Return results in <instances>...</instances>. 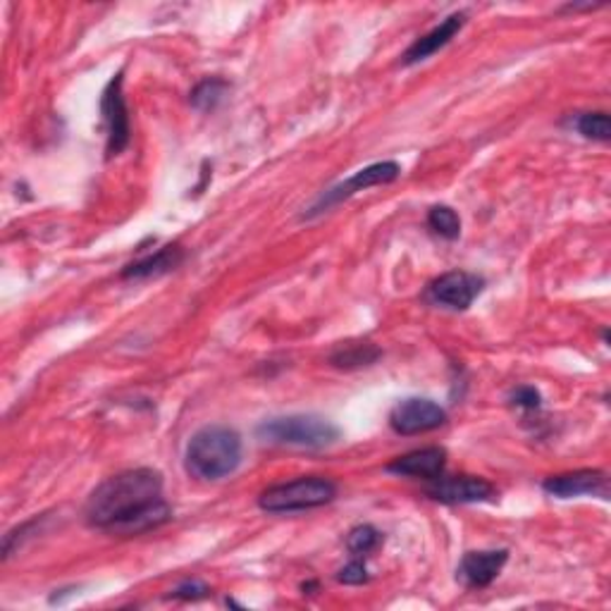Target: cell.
<instances>
[{
	"label": "cell",
	"mask_w": 611,
	"mask_h": 611,
	"mask_svg": "<svg viewBox=\"0 0 611 611\" xmlns=\"http://www.w3.org/2000/svg\"><path fill=\"white\" fill-rule=\"evenodd\" d=\"M337 580L344 583V585H363V583H368V568H366V564L361 562V556H356L351 564H346L340 571V574H337Z\"/></svg>",
	"instance_id": "obj_22"
},
{
	"label": "cell",
	"mask_w": 611,
	"mask_h": 611,
	"mask_svg": "<svg viewBox=\"0 0 611 611\" xmlns=\"http://www.w3.org/2000/svg\"><path fill=\"white\" fill-rule=\"evenodd\" d=\"M181 261H185V251H181L177 244H171V246H163V249H158L146 258H141V261H137V263H129L122 270V278L125 280L158 278V275H165V272L175 270Z\"/></svg>",
	"instance_id": "obj_14"
},
{
	"label": "cell",
	"mask_w": 611,
	"mask_h": 611,
	"mask_svg": "<svg viewBox=\"0 0 611 611\" xmlns=\"http://www.w3.org/2000/svg\"><path fill=\"white\" fill-rule=\"evenodd\" d=\"M208 595H211V588H208V585L201 580H185L171 592L173 600H181V602H197V600H203V597H208Z\"/></svg>",
	"instance_id": "obj_20"
},
{
	"label": "cell",
	"mask_w": 611,
	"mask_h": 611,
	"mask_svg": "<svg viewBox=\"0 0 611 611\" xmlns=\"http://www.w3.org/2000/svg\"><path fill=\"white\" fill-rule=\"evenodd\" d=\"M483 290H485V280L475 275V272L451 270L445 272V275H439L431 287H427V298L437 306H445L451 310H466Z\"/></svg>",
	"instance_id": "obj_8"
},
{
	"label": "cell",
	"mask_w": 611,
	"mask_h": 611,
	"mask_svg": "<svg viewBox=\"0 0 611 611\" xmlns=\"http://www.w3.org/2000/svg\"><path fill=\"white\" fill-rule=\"evenodd\" d=\"M337 485L328 478L308 475L292 480V483L272 485L261 492L258 506L268 514H296L320 509V506L334 502Z\"/></svg>",
	"instance_id": "obj_4"
},
{
	"label": "cell",
	"mask_w": 611,
	"mask_h": 611,
	"mask_svg": "<svg viewBox=\"0 0 611 611\" xmlns=\"http://www.w3.org/2000/svg\"><path fill=\"white\" fill-rule=\"evenodd\" d=\"M258 439L268 445L280 447H302V449H322L334 445L340 439V427L322 415L296 413L280 415V419L263 421L256 427Z\"/></svg>",
	"instance_id": "obj_3"
},
{
	"label": "cell",
	"mask_w": 611,
	"mask_h": 611,
	"mask_svg": "<svg viewBox=\"0 0 611 611\" xmlns=\"http://www.w3.org/2000/svg\"><path fill=\"white\" fill-rule=\"evenodd\" d=\"M122 82H125L122 72H117L101 96V115L108 137L106 153L110 158L113 155H120L129 146V139H132V125H129V110L122 94Z\"/></svg>",
	"instance_id": "obj_6"
},
{
	"label": "cell",
	"mask_w": 611,
	"mask_h": 611,
	"mask_svg": "<svg viewBox=\"0 0 611 611\" xmlns=\"http://www.w3.org/2000/svg\"><path fill=\"white\" fill-rule=\"evenodd\" d=\"M463 22H466L463 12H454V15H449L447 20H442L437 27H433L431 32L423 34L419 42H413L409 46V50L404 54V64H415L435 56L437 50L445 48L451 38L461 32Z\"/></svg>",
	"instance_id": "obj_13"
},
{
	"label": "cell",
	"mask_w": 611,
	"mask_h": 611,
	"mask_svg": "<svg viewBox=\"0 0 611 611\" xmlns=\"http://www.w3.org/2000/svg\"><path fill=\"white\" fill-rule=\"evenodd\" d=\"M401 167L395 161H383V163H373L368 167H363L356 175H351L342 185H337L332 189H328L322 197L314 203V208L306 213V218L320 215L325 211H330L332 205H340L342 201L356 197L359 191H366L371 187H380V185H392L395 179H399Z\"/></svg>",
	"instance_id": "obj_5"
},
{
	"label": "cell",
	"mask_w": 611,
	"mask_h": 611,
	"mask_svg": "<svg viewBox=\"0 0 611 611\" xmlns=\"http://www.w3.org/2000/svg\"><path fill=\"white\" fill-rule=\"evenodd\" d=\"M383 544V532L373 526H356L346 536V550L354 556H368Z\"/></svg>",
	"instance_id": "obj_18"
},
{
	"label": "cell",
	"mask_w": 611,
	"mask_h": 611,
	"mask_svg": "<svg viewBox=\"0 0 611 611\" xmlns=\"http://www.w3.org/2000/svg\"><path fill=\"white\" fill-rule=\"evenodd\" d=\"M227 82L225 80H203L197 89L191 91V106L199 108V110H215L218 103L225 98L227 94Z\"/></svg>",
	"instance_id": "obj_17"
},
{
	"label": "cell",
	"mask_w": 611,
	"mask_h": 611,
	"mask_svg": "<svg viewBox=\"0 0 611 611\" xmlns=\"http://www.w3.org/2000/svg\"><path fill=\"white\" fill-rule=\"evenodd\" d=\"M380 359V349L373 346L368 342H359V344H344L334 351L330 356V363L334 368H363V366H371Z\"/></svg>",
	"instance_id": "obj_15"
},
{
	"label": "cell",
	"mask_w": 611,
	"mask_h": 611,
	"mask_svg": "<svg viewBox=\"0 0 611 611\" xmlns=\"http://www.w3.org/2000/svg\"><path fill=\"white\" fill-rule=\"evenodd\" d=\"M242 437L230 425H205L193 433L187 451L185 468L201 483H215L237 471L242 463Z\"/></svg>",
	"instance_id": "obj_2"
},
{
	"label": "cell",
	"mask_w": 611,
	"mask_h": 611,
	"mask_svg": "<svg viewBox=\"0 0 611 611\" xmlns=\"http://www.w3.org/2000/svg\"><path fill=\"white\" fill-rule=\"evenodd\" d=\"M576 129L578 134H583L585 139L592 141H609L611 137V120L607 113H583L578 115L576 120Z\"/></svg>",
	"instance_id": "obj_19"
},
{
	"label": "cell",
	"mask_w": 611,
	"mask_h": 611,
	"mask_svg": "<svg viewBox=\"0 0 611 611\" xmlns=\"http://www.w3.org/2000/svg\"><path fill=\"white\" fill-rule=\"evenodd\" d=\"M86 524L113 536H144L173 518L171 504L163 500V475L153 468L122 471L91 492Z\"/></svg>",
	"instance_id": "obj_1"
},
{
	"label": "cell",
	"mask_w": 611,
	"mask_h": 611,
	"mask_svg": "<svg viewBox=\"0 0 611 611\" xmlns=\"http://www.w3.org/2000/svg\"><path fill=\"white\" fill-rule=\"evenodd\" d=\"M542 490L559 500H571V497H583V495H600L607 500L609 480H607V473H602V471L580 468V471L550 475L542 483Z\"/></svg>",
	"instance_id": "obj_10"
},
{
	"label": "cell",
	"mask_w": 611,
	"mask_h": 611,
	"mask_svg": "<svg viewBox=\"0 0 611 611\" xmlns=\"http://www.w3.org/2000/svg\"><path fill=\"white\" fill-rule=\"evenodd\" d=\"M427 227L439 234L442 239L454 242L459 239L461 234V218L449 205H433L431 211H427Z\"/></svg>",
	"instance_id": "obj_16"
},
{
	"label": "cell",
	"mask_w": 611,
	"mask_h": 611,
	"mask_svg": "<svg viewBox=\"0 0 611 611\" xmlns=\"http://www.w3.org/2000/svg\"><path fill=\"white\" fill-rule=\"evenodd\" d=\"M509 404L516 409H526V411H536L542 404V397L536 387H516L514 392L509 395Z\"/></svg>",
	"instance_id": "obj_21"
},
{
	"label": "cell",
	"mask_w": 611,
	"mask_h": 611,
	"mask_svg": "<svg viewBox=\"0 0 611 611\" xmlns=\"http://www.w3.org/2000/svg\"><path fill=\"white\" fill-rule=\"evenodd\" d=\"M447 466V451L442 447H425L404 454V457L395 459L385 466L387 473L404 475V478H419V480H437L445 473Z\"/></svg>",
	"instance_id": "obj_12"
},
{
	"label": "cell",
	"mask_w": 611,
	"mask_h": 611,
	"mask_svg": "<svg viewBox=\"0 0 611 611\" xmlns=\"http://www.w3.org/2000/svg\"><path fill=\"white\" fill-rule=\"evenodd\" d=\"M509 562L506 550H485V552H468L463 554L457 568V580L463 588H487V585L500 576L504 564Z\"/></svg>",
	"instance_id": "obj_11"
},
{
	"label": "cell",
	"mask_w": 611,
	"mask_h": 611,
	"mask_svg": "<svg viewBox=\"0 0 611 611\" xmlns=\"http://www.w3.org/2000/svg\"><path fill=\"white\" fill-rule=\"evenodd\" d=\"M445 423H447V411L442 409L437 401L423 399V397L401 399L392 409V413H389V427H392L397 435H404V437L433 433Z\"/></svg>",
	"instance_id": "obj_7"
},
{
	"label": "cell",
	"mask_w": 611,
	"mask_h": 611,
	"mask_svg": "<svg viewBox=\"0 0 611 611\" xmlns=\"http://www.w3.org/2000/svg\"><path fill=\"white\" fill-rule=\"evenodd\" d=\"M427 495L439 504H475L490 502L495 497V487H492L485 478L475 475H439L437 480H433V485L427 487Z\"/></svg>",
	"instance_id": "obj_9"
}]
</instances>
